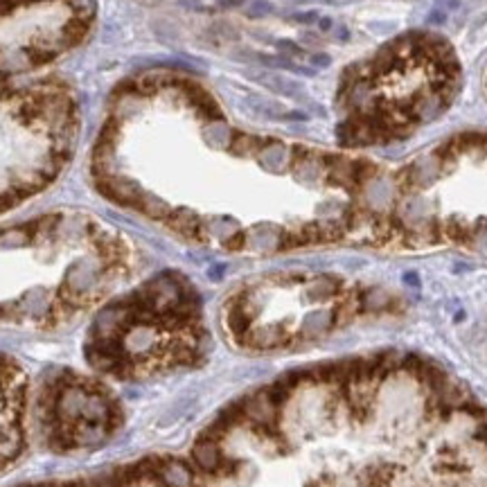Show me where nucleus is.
Instances as JSON below:
<instances>
[{
	"instance_id": "3",
	"label": "nucleus",
	"mask_w": 487,
	"mask_h": 487,
	"mask_svg": "<svg viewBox=\"0 0 487 487\" xmlns=\"http://www.w3.org/2000/svg\"><path fill=\"white\" fill-rule=\"evenodd\" d=\"M192 460L201 472H210V474L217 472L221 460H224L221 449H219V442L210 440V438H199V442H196L192 449Z\"/></svg>"
},
{
	"instance_id": "4",
	"label": "nucleus",
	"mask_w": 487,
	"mask_h": 487,
	"mask_svg": "<svg viewBox=\"0 0 487 487\" xmlns=\"http://www.w3.org/2000/svg\"><path fill=\"white\" fill-rule=\"evenodd\" d=\"M104 429H106V433H115L120 426L124 424V408L120 406V401L113 397L108 401V408H106V415H104Z\"/></svg>"
},
{
	"instance_id": "2",
	"label": "nucleus",
	"mask_w": 487,
	"mask_h": 487,
	"mask_svg": "<svg viewBox=\"0 0 487 487\" xmlns=\"http://www.w3.org/2000/svg\"><path fill=\"white\" fill-rule=\"evenodd\" d=\"M28 406V383L19 363L0 356V469L7 467L23 451V422Z\"/></svg>"
},
{
	"instance_id": "5",
	"label": "nucleus",
	"mask_w": 487,
	"mask_h": 487,
	"mask_svg": "<svg viewBox=\"0 0 487 487\" xmlns=\"http://www.w3.org/2000/svg\"><path fill=\"white\" fill-rule=\"evenodd\" d=\"M46 487H68V485H59V483H52V485H46Z\"/></svg>"
},
{
	"instance_id": "1",
	"label": "nucleus",
	"mask_w": 487,
	"mask_h": 487,
	"mask_svg": "<svg viewBox=\"0 0 487 487\" xmlns=\"http://www.w3.org/2000/svg\"><path fill=\"white\" fill-rule=\"evenodd\" d=\"M463 70L435 32H406L347 66L336 88V138L345 149L404 140L456 102Z\"/></svg>"
}]
</instances>
